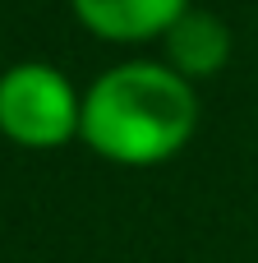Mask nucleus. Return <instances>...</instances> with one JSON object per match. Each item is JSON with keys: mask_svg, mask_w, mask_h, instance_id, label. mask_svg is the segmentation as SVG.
I'll use <instances>...</instances> for the list:
<instances>
[{"mask_svg": "<svg viewBox=\"0 0 258 263\" xmlns=\"http://www.w3.org/2000/svg\"><path fill=\"white\" fill-rule=\"evenodd\" d=\"M199 125L194 83L166 60H129L92 79L83 92L78 139L120 166H157L175 157Z\"/></svg>", "mask_w": 258, "mask_h": 263, "instance_id": "1", "label": "nucleus"}, {"mask_svg": "<svg viewBox=\"0 0 258 263\" xmlns=\"http://www.w3.org/2000/svg\"><path fill=\"white\" fill-rule=\"evenodd\" d=\"M83 120V92L42 60H23L0 74V134L18 148H65L78 139Z\"/></svg>", "mask_w": 258, "mask_h": 263, "instance_id": "2", "label": "nucleus"}, {"mask_svg": "<svg viewBox=\"0 0 258 263\" xmlns=\"http://www.w3.org/2000/svg\"><path fill=\"white\" fill-rule=\"evenodd\" d=\"M78 23L102 42H148L166 37L189 0H69Z\"/></svg>", "mask_w": 258, "mask_h": 263, "instance_id": "3", "label": "nucleus"}, {"mask_svg": "<svg viewBox=\"0 0 258 263\" xmlns=\"http://www.w3.org/2000/svg\"><path fill=\"white\" fill-rule=\"evenodd\" d=\"M162 46H166V65L180 79L194 83V79H208V74L226 69V60H231V28L217 14L189 5L171 23V32L162 37Z\"/></svg>", "mask_w": 258, "mask_h": 263, "instance_id": "4", "label": "nucleus"}]
</instances>
